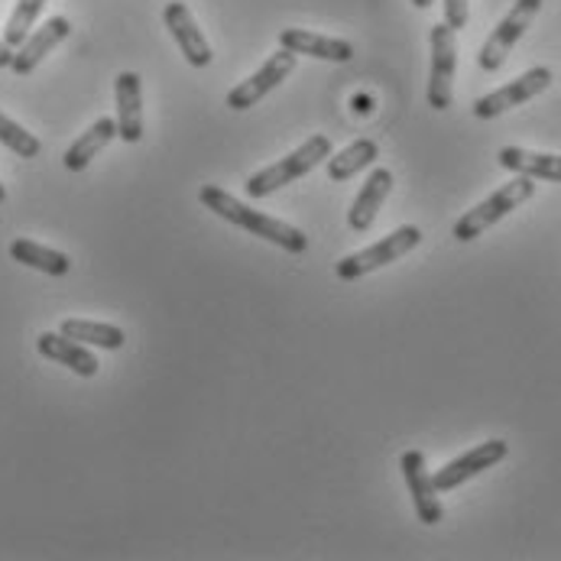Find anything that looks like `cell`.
I'll use <instances>...</instances> for the list:
<instances>
[{"instance_id":"277c9868","label":"cell","mask_w":561,"mask_h":561,"mask_svg":"<svg viewBox=\"0 0 561 561\" xmlns=\"http://www.w3.org/2000/svg\"><path fill=\"white\" fill-rule=\"evenodd\" d=\"M419 241H422V231H419L415 225H402V228H397L393 234H387L383 241H377L374 247L344 256V260L334 266V270H337V279H347V283H351V279H360V276H367V273L387 266V263H397V260L405 256L409 250H415Z\"/></svg>"},{"instance_id":"ba28073f","label":"cell","mask_w":561,"mask_h":561,"mask_svg":"<svg viewBox=\"0 0 561 561\" xmlns=\"http://www.w3.org/2000/svg\"><path fill=\"white\" fill-rule=\"evenodd\" d=\"M293 69H296V53H289V49L279 46V53H273L250 79L241 81V84L228 94V107H231V111H247V107L260 104L270 91H276L283 81L293 76Z\"/></svg>"},{"instance_id":"8992f818","label":"cell","mask_w":561,"mask_h":561,"mask_svg":"<svg viewBox=\"0 0 561 561\" xmlns=\"http://www.w3.org/2000/svg\"><path fill=\"white\" fill-rule=\"evenodd\" d=\"M455 69H458V39L448 23L432 26V76H428V104L448 111L455 101Z\"/></svg>"},{"instance_id":"8fae6325","label":"cell","mask_w":561,"mask_h":561,"mask_svg":"<svg viewBox=\"0 0 561 561\" xmlns=\"http://www.w3.org/2000/svg\"><path fill=\"white\" fill-rule=\"evenodd\" d=\"M402 478H405V486L412 493V503H415V516L419 523L425 526H438L445 510H442V500H438V490L432 483V474L425 471V455L422 451H405L400 458Z\"/></svg>"},{"instance_id":"5bb4252c","label":"cell","mask_w":561,"mask_h":561,"mask_svg":"<svg viewBox=\"0 0 561 561\" xmlns=\"http://www.w3.org/2000/svg\"><path fill=\"white\" fill-rule=\"evenodd\" d=\"M279 46L296 56H312V59H324V62H351L354 59V46L347 39L312 33V30H283Z\"/></svg>"},{"instance_id":"7c38bea8","label":"cell","mask_w":561,"mask_h":561,"mask_svg":"<svg viewBox=\"0 0 561 561\" xmlns=\"http://www.w3.org/2000/svg\"><path fill=\"white\" fill-rule=\"evenodd\" d=\"M69 33H72V23L66 20V16H53V20H46L39 30H33L16 49H13V62H10V69L16 72V76H30L59 43H66L69 39Z\"/></svg>"},{"instance_id":"7402d4cb","label":"cell","mask_w":561,"mask_h":561,"mask_svg":"<svg viewBox=\"0 0 561 561\" xmlns=\"http://www.w3.org/2000/svg\"><path fill=\"white\" fill-rule=\"evenodd\" d=\"M43 7H46V0H16V7H13L10 20H7V26H3V43H7L10 49H16V46L33 33V26H36Z\"/></svg>"},{"instance_id":"52a82bcc","label":"cell","mask_w":561,"mask_h":561,"mask_svg":"<svg viewBox=\"0 0 561 561\" xmlns=\"http://www.w3.org/2000/svg\"><path fill=\"white\" fill-rule=\"evenodd\" d=\"M549 84H552V69L536 66V69L523 72L516 81H510V84H503V88H496V91H490V94L478 98V101H474V117H481V121H493V117L506 114L510 107H519V104L533 101V98H536V94H542Z\"/></svg>"},{"instance_id":"5b68a950","label":"cell","mask_w":561,"mask_h":561,"mask_svg":"<svg viewBox=\"0 0 561 561\" xmlns=\"http://www.w3.org/2000/svg\"><path fill=\"white\" fill-rule=\"evenodd\" d=\"M539 10H542V0H516L513 3V10L496 23V30L483 43L481 56H478V66H481L483 72H500L503 69L506 56L523 39V33L533 26V20H536Z\"/></svg>"},{"instance_id":"d6986e66","label":"cell","mask_w":561,"mask_h":561,"mask_svg":"<svg viewBox=\"0 0 561 561\" xmlns=\"http://www.w3.org/2000/svg\"><path fill=\"white\" fill-rule=\"evenodd\" d=\"M10 256H13L16 263L30 266V270L46 273V276H66V273L72 270V260H69L66 253H59V250H53V247H43V243L36 241H26V238L10 243Z\"/></svg>"},{"instance_id":"4fadbf2b","label":"cell","mask_w":561,"mask_h":561,"mask_svg":"<svg viewBox=\"0 0 561 561\" xmlns=\"http://www.w3.org/2000/svg\"><path fill=\"white\" fill-rule=\"evenodd\" d=\"M114 98H117V137L124 144L144 140V81L137 72H121L114 79Z\"/></svg>"},{"instance_id":"d4e9b609","label":"cell","mask_w":561,"mask_h":561,"mask_svg":"<svg viewBox=\"0 0 561 561\" xmlns=\"http://www.w3.org/2000/svg\"><path fill=\"white\" fill-rule=\"evenodd\" d=\"M10 62H13V49L0 39V69H10Z\"/></svg>"},{"instance_id":"44dd1931","label":"cell","mask_w":561,"mask_h":561,"mask_svg":"<svg viewBox=\"0 0 561 561\" xmlns=\"http://www.w3.org/2000/svg\"><path fill=\"white\" fill-rule=\"evenodd\" d=\"M380 157V147L374 140H354L351 147H344L341 153L328 157V179L331 182H344V179H354L360 169L374 165V160Z\"/></svg>"},{"instance_id":"ffe728a7","label":"cell","mask_w":561,"mask_h":561,"mask_svg":"<svg viewBox=\"0 0 561 561\" xmlns=\"http://www.w3.org/2000/svg\"><path fill=\"white\" fill-rule=\"evenodd\" d=\"M59 331L79 344H94V347H104V351H121L127 334L117 328V324H107V321H88V319H66L59 324Z\"/></svg>"},{"instance_id":"603a6c76","label":"cell","mask_w":561,"mask_h":561,"mask_svg":"<svg viewBox=\"0 0 561 561\" xmlns=\"http://www.w3.org/2000/svg\"><path fill=\"white\" fill-rule=\"evenodd\" d=\"M0 144H3L7 150H13L20 160H36V157L43 153L39 137H33L26 127H20L16 121H10L3 111H0Z\"/></svg>"},{"instance_id":"ac0fdd59","label":"cell","mask_w":561,"mask_h":561,"mask_svg":"<svg viewBox=\"0 0 561 561\" xmlns=\"http://www.w3.org/2000/svg\"><path fill=\"white\" fill-rule=\"evenodd\" d=\"M117 137V121H111V117H101V121H94L84 134H81L79 140L66 150V169L69 172H81V169H88V162L94 160L111 140Z\"/></svg>"},{"instance_id":"3957f363","label":"cell","mask_w":561,"mask_h":561,"mask_svg":"<svg viewBox=\"0 0 561 561\" xmlns=\"http://www.w3.org/2000/svg\"><path fill=\"white\" fill-rule=\"evenodd\" d=\"M536 195V179L529 175H516L510 179L506 185H500L490 198H483L481 205H474L471 211H465L458 221H455V238L461 243L481 238L486 228H493L496 221H503L510 211H516L523 202H529Z\"/></svg>"},{"instance_id":"9c48e42d","label":"cell","mask_w":561,"mask_h":561,"mask_svg":"<svg viewBox=\"0 0 561 561\" xmlns=\"http://www.w3.org/2000/svg\"><path fill=\"white\" fill-rule=\"evenodd\" d=\"M506 455H510V445H506L503 438H490V442H483L478 448L465 451L461 458L448 461L438 474H432V483H435L438 493H448V490L461 486V483L478 478L483 471H490V468L500 465Z\"/></svg>"},{"instance_id":"4316f807","label":"cell","mask_w":561,"mask_h":561,"mask_svg":"<svg viewBox=\"0 0 561 561\" xmlns=\"http://www.w3.org/2000/svg\"><path fill=\"white\" fill-rule=\"evenodd\" d=\"M3 202H7V188L0 185V205H3Z\"/></svg>"},{"instance_id":"6da1fadb","label":"cell","mask_w":561,"mask_h":561,"mask_svg":"<svg viewBox=\"0 0 561 561\" xmlns=\"http://www.w3.org/2000/svg\"><path fill=\"white\" fill-rule=\"evenodd\" d=\"M198 198H202V205H205L208 211H215L218 218L238 225L241 231H250L253 238H263V241L283 247L286 253H306V247H309V238H306L299 228H293V225L273 218V215H263V211L243 205L241 198H234L231 192H225V188H218V185H205V188L198 192Z\"/></svg>"},{"instance_id":"7a4b0ae2","label":"cell","mask_w":561,"mask_h":561,"mask_svg":"<svg viewBox=\"0 0 561 561\" xmlns=\"http://www.w3.org/2000/svg\"><path fill=\"white\" fill-rule=\"evenodd\" d=\"M328 157H331V140H328L324 134H316V137H309L302 147H296L289 157H283V160H276L273 165L260 169L256 175H250L247 185H243V192H247L250 198H270L273 192H279V188L293 185L296 179L309 175V172H312L316 165H321Z\"/></svg>"},{"instance_id":"2e32d148","label":"cell","mask_w":561,"mask_h":561,"mask_svg":"<svg viewBox=\"0 0 561 561\" xmlns=\"http://www.w3.org/2000/svg\"><path fill=\"white\" fill-rule=\"evenodd\" d=\"M36 351L43 354V357H49V360H56V364H62V367H69L72 374H79V377H94L98 374V357L79 344V341H72V337H66L62 331H46V334H39V341H36Z\"/></svg>"},{"instance_id":"484cf974","label":"cell","mask_w":561,"mask_h":561,"mask_svg":"<svg viewBox=\"0 0 561 561\" xmlns=\"http://www.w3.org/2000/svg\"><path fill=\"white\" fill-rule=\"evenodd\" d=\"M435 0H412V7H419V10H425V7H432Z\"/></svg>"},{"instance_id":"9a60e30c","label":"cell","mask_w":561,"mask_h":561,"mask_svg":"<svg viewBox=\"0 0 561 561\" xmlns=\"http://www.w3.org/2000/svg\"><path fill=\"white\" fill-rule=\"evenodd\" d=\"M390 192H393V172H390V169H374V172L367 175L360 195L354 198L351 211H347L351 231H357V234L370 231V225L377 221V215H380V208H383V202H387Z\"/></svg>"},{"instance_id":"e0dca14e","label":"cell","mask_w":561,"mask_h":561,"mask_svg":"<svg viewBox=\"0 0 561 561\" xmlns=\"http://www.w3.org/2000/svg\"><path fill=\"white\" fill-rule=\"evenodd\" d=\"M496 162L516 175H529V179H546V182H561V157L556 153H533L523 147H503L496 153Z\"/></svg>"},{"instance_id":"cb8c5ba5","label":"cell","mask_w":561,"mask_h":561,"mask_svg":"<svg viewBox=\"0 0 561 561\" xmlns=\"http://www.w3.org/2000/svg\"><path fill=\"white\" fill-rule=\"evenodd\" d=\"M468 16H471L468 0H445V23H448L455 33L468 26Z\"/></svg>"},{"instance_id":"30bf717a","label":"cell","mask_w":561,"mask_h":561,"mask_svg":"<svg viewBox=\"0 0 561 561\" xmlns=\"http://www.w3.org/2000/svg\"><path fill=\"white\" fill-rule=\"evenodd\" d=\"M162 20H165V30L175 39L179 53L185 56V62L195 66V69H205L211 62V46H208L205 33L198 30V20L192 16V10L182 0H172V3H165Z\"/></svg>"}]
</instances>
